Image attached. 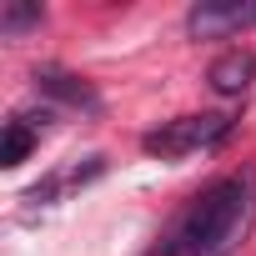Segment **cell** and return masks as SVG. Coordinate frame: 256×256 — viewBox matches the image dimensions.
Wrapping results in <instances>:
<instances>
[{
	"mask_svg": "<svg viewBox=\"0 0 256 256\" xmlns=\"http://www.w3.org/2000/svg\"><path fill=\"white\" fill-rule=\"evenodd\" d=\"M256 216V171H236L206 186L171 236V256H231Z\"/></svg>",
	"mask_w": 256,
	"mask_h": 256,
	"instance_id": "6da1fadb",
	"label": "cell"
},
{
	"mask_svg": "<svg viewBox=\"0 0 256 256\" xmlns=\"http://www.w3.org/2000/svg\"><path fill=\"white\" fill-rule=\"evenodd\" d=\"M226 131H231L226 116H181V120L161 126V131H151L141 146H146L151 156L171 161V156H191V151H206V146L226 141Z\"/></svg>",
	"mask_w": 256,
	"mask_h": 256,
	"instance_id": "7a4b0ae2",
	"label": "cell"
},
{
	"mask_svg": "<svg viewBox=\"0 0 256 256\" xmlns=\"http://www.w3.org/2000/svg\"><path fill=\"white\" fill-rule=\"evenodd\" d=\"M256 26V0H201L186 10V36L191 40H226Z\"/></svg>",
	"mask_w": 256,
	"mask_h": 256,
	"instance_id": "3957f363",
	"label": "cell"
},
{
	"mask_svg": "<svg viewBox=\"0 0 256 256\" xmlns=\"http://www.w3.org/2000/svg\"><path fill=\"white\" fill-rule=\"evenodd\" d=\"M206 80H211L216 96H241V90L256 80V56H251V50H226V56L211 66Z\"/></svg>",
	"mask_w": 256,
	"mask_h": 256,
	"instance_id": "277c9868",
	"label": "cell"
},
{
	"mask_svg": "<svg viewBox=\"0 0 256 256\" xmlns=\"http://www.w3.org/2000/svg\"><path fill=\"white\" fill-rule=\"evenodd\" d=\"M36 90H40V96H56V100H66V106H80V110H96V106H100L96 90H90L80 76H66V70H36Z\"/></svg>",
	"mask_w": 256,
	"mask_h": 256,
	"instance_id": "5b68a950",
	"label": "cell"
},
{
	"mask_svg": "<svg viewBox=\"0 0 256 256\" xmlns=\"http://www.w3.org/2000/svg\"><path fill=\"white\" fill-rule=\"evenodd\" d=\"M30 146H36V131L26 126V116H16V120L6 126V146H0V166H20V161L30 156Z\"/></svg>",
	"mask_w": 256,
	"mask_h": 256,
	"instance_id": "8992f818",
	"label": "cell"
},
{
	"mask_svg": "<svg viewBox=\"0 0 256 256\" xmlns=\"http://www.w3.org/2000/svg\"><path fill=\"white\" fill-rule=\"evenodd\" d=\"M0 26H6V36H20V30L40 26V6H6V16H0Z\"/></svg>",
	"mask_w": 256,
	"mask_h": 256,
	"instance_id": "52a82bcc",
	"label": "cell"
}]
</instances>
